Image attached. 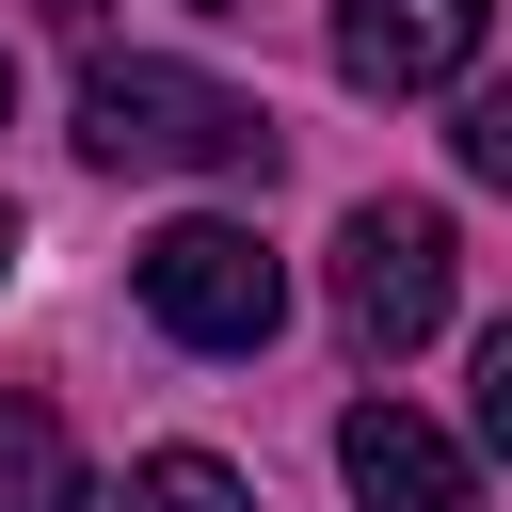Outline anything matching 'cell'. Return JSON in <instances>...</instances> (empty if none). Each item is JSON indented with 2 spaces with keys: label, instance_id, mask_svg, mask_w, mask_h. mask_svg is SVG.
<instances>
[{
  "label": "cell",
  "instance_id": "obj_1",
  "mask_svg": "<svg viewBox=\"0 0 512 512\" xmlns=\"http://www.w3.org/2000/svg\"><path fill=\"white\" fill-rule=\"evenodd\" d=\"M80 160H112V176H272V112L208 64L96 48L80 64Z\"/></svg>",
  "mask_w": 512,
  "mask_h": 512
},
{
  "label": "cell",
  "instance_id": "obj_2",
  "mask_svg": "<svg viewBox=\"0 0 512 512\" xmlns=\"http://www.w3.org/2000/svg\"><path fill=\"white\" fill-rule=\"evenodd\" d=\"M144 320H160L176 352H272V320H288V256H272L256 224L192 208V224L144 240Z\"/></svg>",
  "mask_w": 512,
  "mask_h": 512
},
{
  "label": "cell",
  "instance_id": "obj_3",
  "mask_svg": "<svg viewBox=\"0 0 512 512\" xmlns=\"http://www.w3.org/2000/svg\"><path fill=\"white\" fill-rule=\"evenodd\" d=\"M432 320H448V208L368 192V208L336 224V336H352L368 368H400Z\"/></svg>",
  "mask_w": 512,
  "mask_h": 512
},
{
  "label": "cell",
  "instance_id": "obj_4",
  "mask_svg": "<svg viewBox=\"0 0 512 512\" xmlns=\"http://www.w3.org/2000/svg\"><path fill=\"white\" fill-rule=\"evenodd\" d=\"M496 0H336V80L352 96H448L480 64Z\"/></svg>",
  "mask_w": 512,
  "mask_h": 512
},
{
  "label": "cell",
  "instance_id": "obj_5",
  "mask_svg": "<svg viewBox=\"0 0 512 512\" xmlns=\"http://www.w3.org/2000/svg\"><path fill=\"white\" fill-rule=\"evenodd\" d=\"M336 480H352L368 512H480V464H464L416 400H352V416H336Z\"/></svg>",
  "mask_w": 512,
  "mask_h": 512
},
{
  "label": "cell",
  "instance_id": "obj_6",
  "mask_svg": "<svg viewBox=\"0 0 512 512\" xmlns=\"http://www.w3.org/2000/svg\"><path fill=\"white\" fill-rule=\"evenodd\" d=\"M0 512H80V432L48 400H0Z\"/></svg>",
  "mask_w": 512,
  "mask_h": 512
},
{
  "label": "cell",
  "instance_id": "obj_7",
  "mask_svg": "<svg viewBox=\"0 0 512 512\" xmlns=\"http://www.w3.org/2000/svg\"><path fill=\"white\" fill-rule=\"evenodd\" d=\"M128 512H256V480L208 448H160V464H128Z\"/></svg>",
  "mask_w": 512,
  "mask_h": 512
},
{
  "label": "cell",
  "instance_id": "obj_8",
  "mask_svg": "<svg viewBox=\"0 0 512 512\" xmlns=\"http://www.w3.org/2000/svg\"><path fill=\"white\" fill-rule=\"evenodd\" d=\"M448 144H464V176H480V192H512V80H480Z\"/></svg>",
  "mask_w": 512,
  "mask_h": 512
},
{
  "label": "cell",
  "instance_id": "obj_9",
  "mask_svg": "<svg viewBox=\"0 0 512 512\" xmlns=\"http://www.w3.org/2000/svg\"><path fill=\"white\" fill-rule=\"evenodd\" d=\"M480 448H496V464H512V320H496V336H480Z\"/></svg>",
  "mask_w": 512,
  "mask_h": 512
},
{
  "label": "cell",
  "instance_id": "obj_10",
  "mask_svg": "<svg viewBox=\"0 0 512 512\" xmlns=\"http://www.w3.org/2000/svg\"><path fill=\"white\" fill-rule=\"evenodd\" d=\"M0 256H16V208H0Z\"/></svg>",
  "mask_w": 512,
  "mask_h": 512
},
{
  "label": "cell",
  "instance_id": "obj_11",
  "mask_svg": "<svg viewBox=\"0 0 512 512\" xmlns=\"http://www.w3.org/2000/svg\"><path fill=\"white\" fill-rule=\"evenodd\" d=\"M0 96H16V64H0Z\"/></svg>",
  "mask_w": 512,
  "mask_h": 512
}]
</instances>
